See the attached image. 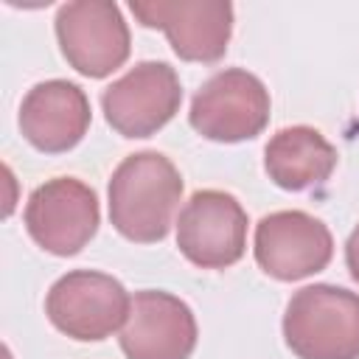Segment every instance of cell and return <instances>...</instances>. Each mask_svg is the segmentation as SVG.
Returning <instances> with one entry per match:
<instances>
[{
  "instance_id": "cell-1",
  "label": "cell",
  "mask_w": 359,
  "mask_h": 359,
  "mask_svg": "<svg viewBox=\"0 0 359 359\" xmlns=\"http://www.w3.org/2000/svg\"><path fill=\"white\" fill-rule=\"evenodd\" d=\"M182 196L177 165L160 151L129 154L109 180L112 227L137 244H154L168 236L171 216Z\"/></svg>"
},
{
  "instance_id": "cell-2",
  "label": "cell",
  "mask_w": 359,
  "mask_h": 359,
  "mask_svg": "<svg viewBox=\"0 0 359 359\" xmlns=\"http://www.w3.org/2000/svg\"><path fill=\"white\" fill-rule=\"evenodd\" d=\"M283 339L297 359H359V294L314 283L292 294Z\"/></svg>"
},
{
  "instance_id": "cell-3",
  "label": "cell",
  "mask_w": 359,
  "mask_h": 359,
  "mask_svg": "<svg viewBox=\"0 0 359 359\" xmlns=\"http://www.w3.org/2000/svg\"><path fill=\"white\" fill-rule=\"evenodd\" d=\"M188 121L208 140H250L269 123V93L250 70H219L196 90Z\"/></svg>"
},
{
  "instance_id": "cell-4",
  "label": "cell",
  "mask_w": 359,
  "mask_h": 359,
  "mask_svg": "<svg viewBox=\"0 0 359 359\" xmlns=\"http://www.w3.org/2000/svg\"><path fill=\"white\" fill-rule=\"evenodd\" d=\"M129 303L132 297L112 275L76 269L50 286L45 314L62 334L79 342H98L126 323Z\"/></svg>"
},
{
  "instance_id": "cell-5",
  "label": "cell",
  "mask_w": 359,
  "mask_h": 359,
  "mask_svg": "<svg viewBox=\"0 0 359 359\" xmlns=\"http://www.w3.org/2000/svg\"><path fill=\"white\" fill-rule=\"evenodd\" d=\"M56 39L73 70L104 79L129 59V25L112 0H73L56 11Z\"/></svg>"
},
{
  "instance_id": "cell-6",
  "label": "cell",
  "mask_w": 359,
  "mask_h": 359,
  "mask_svg": "<svg viewBox=\"0 0 359 359\" xmlns=\"http://www.w3.org/2000/svg\"><path fill=\"white\" fill-rule=\"evenodd\" d=\"M177 247L194 266H233L247 247V213L241 202L227 191H196L180 210Z\"/></svg>"
},
{
  "instance_id": "cell-7",
  "label": "cell",
  "mask_w": 359,
  "mask_h": 359,
  "mask_svg": "<svg viewBox=\"0 0 359 359\" xmlns=\"http://www.w3.org/2000/svg\"><path fill=\"white\" fill-rule=\"evenodd\" d=\"M98 196L76 177H56L34 188L25 205L28 236L53 255H76L98 230Z\"/></svg>"
},
{
  "instance_id": "cell-8",
  "label": "cell",
  "mask_w": 359,
  "mask_h": 359,
  "mask_svg": "<svg viewBox=\"0 0 359 359\" xmlns=\"http://www.w3.org/2000/svg\"><path fill=\"white\" fill-rule=\"evenodd\" d=\"M132 14L146 28L165 31L174 53L185 62H219L233 34L227 0H132Z\"/></svg>"
},
{
  "instance_id": "cell-9",
  "label": "cell",
  "mask_w": 359,
  "mask_h": 359,
  "mask_svg": "<svg viewBox=\"0 0 359 359\" xmlns=\"http://www.w3.org/2000/svg\"><path fill=\"white\" fill-rule=\"evenodd\" d=\"M180 101L182 87L168 62H137L101 95L107 123L123 137L154 135L177 115Z\"/></svg>"
},
{
  "instance_id": "cell-10",
  "label": "cell",
  "mask_w": 359,
  "mask_h": 359,
  "mask_svg": "<svg viewBox=\"0 0 359 359\" xmlns=\"http://www.w3.org/2000/svg\"><path fill=\"white\" fill-rule=\"evenodd\" d=\"M255 261L275 280L323 272L334 255L331 230L306 210H278L255 224Z\"/></svg>"
},
{
  "instance_id": "cell-11",
  "label": "cell",
  "mask_w": 359,
  "mask_h": 359,
  "mask_svg": "<svg viewBox=\"0 0 359 359\" xmlns=\"http://www.w3.org/2000/svg\"><path fill=\"white\" fill-rule=\"evenodd\" d=\"M194 348L196 320L185 300L157 289L135 292L121 328L126 359H188Z\"/></svg>"
},
{
  "instance_id": "cell-12",
  "label": "cell",
  "mask_w": 359,
  "mask_h": 359,
  "mask_svg": "<svg viewBox=\"0 0 359 359\" xmlns=\"http://www.w3.org/2000/svg\"><path fill=\"white\" fill-rule=\"evenodd\" d=\"M90 126V101L84 90L65 79L39 81L20 104V132L25 140L45 151L59 154L73 149Z\"/></svg>"
},
{
  "instance_id": "cell-13",
  "label": "cell",
  "mask_w": 359,
  "mask_h": 359,
  "mask_svg": "<svg viewBox=\"0 0 359 359\" xmlns=\"http://www.w3.org/2000/svg\"><path fill=\"white\" fill-rule=\"evenodd\" d=\"M264 168L283 191H306L320 185L337 168V149L311 126H289L269 137Z\"/></svg>"
},
{
  "instance_id": "cell-14",
  "label": "cell",
  "mask_w": 359,
  "mask_h": 359,
  "mask_svg": "<svg viewBox=\"0 0 359 359\" xmlns=\"http://www.w3.org/2000/svg\"><path fill=\"white\" fill-rule=\"evenodd\" d=\"M345 264L351 269V278L359 283V224L353 227V233L348 236V244H345Z\"/></svg>"
}]
</instances>
